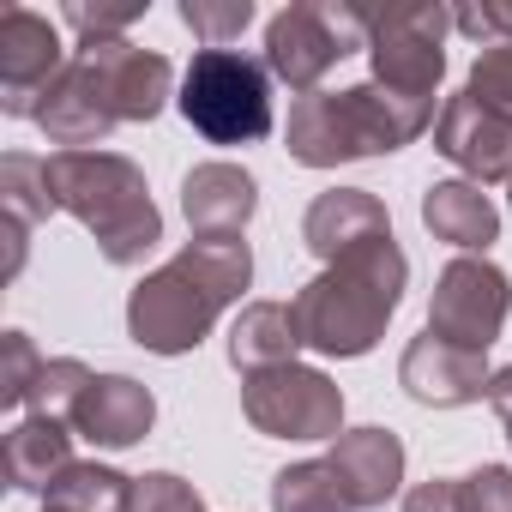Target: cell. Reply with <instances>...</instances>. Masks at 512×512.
<instances>
[{
	"instance_id": "cell-9",
	"label": "cell",
	"mask_w": 512,
	"mask_h": 512,
	"mask_svg": "<svg viewBox=\"0 0 512 512\" xmlns=\"http://www.w3.org/2000/svg\"><path fill=\"white\" fill-rule=\"evenodd\" d=\"M506 314H512V284L482 253H458L434 278V296H428V332L434 338L464 344V350H488L506 332Z\"/></svg>"
},
{
	"instance_id": "cell-26",
	"label": "cell",
	"mask_w": 512,
	"mask_h": 512,
	"mask_svg": "<svg viewBox=\"0 0 512 512\" xmlns=\"http://www.w3.org/2000/svg\"><path fill=\"white\" fill-rule=\"evenodd\" d=\"M97 374L79 362V356H55V362H43V374H37V392H31V410L37 416H73V404L85 398V386H91Z\"/></svg>"
},
{
	"instance_id": "cell-28",
	"label": "cell",
	"mask_w": 512,
	"mask_h": 512,
	"mask_svg": "<svg viewBox=\"0 0 512 512\" xmlns=\"http://www.w3.org/2000/svg\"><path fill=\"white\" fill-rule=\"evenodd\" d=\"M127 512H205L199 488L175 470H151V476H133L127 488Z\"/></svg>"
},
{
	"instance_id": "cell-21",
	"label": "cell",
	"mask_w": 512,
	"mask_h": 512,
	"mask_svg": "<svg viewBox=\"0 0 512 512\" xmlns=\"http://www.w3.org/2000/svg\"><path fill=\"white\" fill-rule=\"evenodd\" d=\"M296 350H302V326H296L290 302H247L229 326V362L241 380L296 362Z\"/></svg>"
},
{
	"instance_id": "cell-33",
	"label": "cell",
	"mask_w": 512,
	"mask_h": 512,
	"mask_svg": "<svg viewBox=\"0 0 512 512\" xmlns=\"http://www.w3.org/2000/svg\"><path fill=\"white\" fill-rule=\"evenodd\" d=\"M488 404H494V416H500V428H506V440H512V362L494 368V380H488Z\"/></svg>"
},
{
	"instance_id": "cell-22",
	"label": "cell",
	"mask_w": 512,
	"mask_h": 512,
	"mask_svg": "<svg viewBox=\"0 0 512 512\" xmlns=\"http://www.w3.org/2000/svg\"><path fill=\"white\" fill-rule=\"evenodd\" d=\"M49 211H61L55 187H49V157L7 151V157H0V217L37 229V223H49Z\"/></svg>"
},
{
	"instance_id": "cell-1",
	"label": "cell",
	"mask_w": 512,
	"mask_h": 512,
	"mask_svg": "<svg viewBox=\"0 0 512 512\" xmlns=\"http://www.w3.org/2000/svg\"><path fill=\"white\" fill-rule=\"evenodd\" d=\"M253 284V247L241 235H193L169 266L145 272L127 296V338L151 356H187L217 314Z\"/></svg>"
},
{
	"instance_id": "cell-15",
	"label": "cell",
	"mask_w": 512,
	"mask_h": 512,
	"mask_svg": "<svg viewBox=\"0 0 512 512\" xmlns=\"http://www.w3.org/2000/svg\"><path fill=\"white\" fill-rule=\"evenodd\" d=\"M326 464H332V476H338L350 512H374V506H386V500L398 494V482H404V440H398L392 428H344V434L332 440Z\"/></svg>"
},
{
	"instance_id": "cell-7",
	"label": "cell",
	"mask_w": 512,
	"mask_h": 512,
	"mask_svg": "<svg viewBox=\"0 0 512 512\" xmlns=\"http://www.w3.org/2000/svg\"><path fill=\"white\" fill-rule=\"evenodd\" d=\"M446 31L452 7L440 0H416V7H368V61L374 85L410 103H434L446 79Z\"/></svg>"
},
{
	"instance_id": "cell-12",
	"label": "cell",
	"mask_w": 512,
	"mask_h": 512,
	"mask_svg": "<svg viewBox=\"0 0 512 512\" xmlns=\"http://www.w3.org/2000/svg\"><path fill=\"white\" fill-rule=\"evenodd\" d=\"M488 350H464V344H446L434 332L410 338L404 356H398V386L422 404V410H464V404H482L488 398Z\"/></svg>"
},
{
	"instance_id": "cell-3",
	"label": "cell",
	"mask_w": 512,
	"mask_h": 512,
	"mask_svg": "<svg viewBox=\"0 0 512 512\" xmlns=\"http://www.w3.org/2000/svg\"><path fill=\"white\" fill-rule=\"evenodd\" d=\"M434 127V103L392 97L386 85H350V91H314L290 103L284 145L302 169H338L362 157H392L416 145Z\"/></svg>"
},
{
	"instance_id": "cell-23",
	"label": "cell",
	"mask_w": 512,
	"mask_h": 512,
	"mask_svg": "<svg viewBox=\"0 0 512 512\" xmlns=\"http://www.w3.org/2000/svg\"><path fill=\"white\" fill-rule=\"evenodd\" d=\"M127 488H133V476H121L115 464H73L43 500L49 506H61V512H127Z\"/></svg>"
},
{
	"instance_id": "cell-5",
	"label": "cell",
	"mask_w": 512,
	"mask_h": 512,
	"mask_svg": "<svg viewBox=\"0 0 512 512\" xmlns=\"http://www.w3.org/2000/svg\"><path fill=\"white\" fill-rule=\"evenodd\" d=\"M175 103L205 145H253L272 133V67L241 49H199Z\"/></svg>"
},
{
	"instance_id": "cell-17",
	"label": "cell",
	"mask_w": 512,
	"mask_h": 512,
	"mask_svg": "<svg viewBox=\"0 0 512 512\" xmlns=\"http://www.w3.org/2000/svg\"><path fill=\"white\" fill-rule=\"evenodd\" d=\"M37 127H43V133H49V145H61V151H97L121 121H115V109H109L103 85L91 79V67L73 55V67H67V73L55 79V91L43 97Z\"/></svg>"
},
{
	"instance_id": "cell-34",
	"label": "cell",
	"mask_w": 512,
	"mask_h": 512,
	"mask_svg": "<svg viewBox=\"0 0 512 512\" xmlns=\"http://www.w3.org/2000/svg\"><path fill=\"white\" fill-rule=\"evenodd\" d=\"M0 229H7V278H19L25 272V241H31V229L13 223V217H0Z\"/></svg>"
},
{
	"instance_id": "cell-19",
	"label": "cell",
	"mask_w": 512,
	"mask_h": 512,
	"mask_svg": "<svg viewBox=\"0 0 512 512\" xmlns=\"http://www.w3.org/2000/svg\"><path fill=\"white\" fill-rule=\"evenodd\" d=\"M73 422H61V416H19L13 422V434H7V452H0V464H7V482L19 488V494H49L79 458H73V434H67Z\"/></svg>"
},
{
	"instance_id": "cell-25",
	"label": "cell",
	"mask_w": 512,
	"mask_h": 512,
	"mask_svg": "<svg viewBox=\"0 0 512 512\" xmlns=\"http://www.w3.org/2000/svg\"><path fill=\"white\" fill-rule=\"evenodd\" d=\"M181 25L205 49H229L253 25V0H181Z\"/></svg>"
},
{
	"instance_id": "cell-8",
	"label": "cell",
	"mask_w": 512,
	"mask_h": 512,
	"mask_svg": "<svg viewBox=\"0 0 512 512\" xmlns=\"http://www.w3.org/2000/svg\"><path fill=\"white\" fill-rule=\"evenodd\" d=\"M241 416L266 440H338L344 434V392L332 374L284 362L241 380Z\"/></svg>"
},
{
	"instance_id": "cell-31",
	"label": "cell",
	"mask_w": 512,
	"mask_h": 512,
	"mask_svg": "<svg viewBox=\"0 0 512 512\" xmlns=\"http://www.w3.org/2000/svg\"><path fill=\"white\" fill-rule=\"evenodd\" d=\"M458 512H512V470L476 464L470 476H458Z\"/></svg>"
},
{
	"instance_id": "cell-32",
	"label": "cell",
	"mask_w": 512,
	"mask_h": 512,
	"mask_svg": "<svg viewBox=\"0 0 512 512\" xmlns=\"http://www.w3.org/2000/svg\"><path fill=\"white\" fill-rule=\"evenodd\" d=\"M404 512H458V476H428L404 494Z\"/></svg>"
},
{
	"instance_id": "cell-27",
	"label": "cell",
	"mask_w": 512,
	"mask_h": 512,
	"mask_svg": "<svg viewBox=\"0 0 512 512\" xmlns=\"http://www.w3.org/2000/svg\"><path fill=\"white\" fill-rule=\"evenodd\" d=\"M37 374H43V356L25 332H0V404L7 410H25L31 392H37Z\"/></svg>"
},
{
	"instance_id": "cell-35",
	"label": "cell",
	"mask_w": 512,
	"mask_h": 512,
	"mask_svg": "<svg viewBox=\"0 0 512 512\" xmlns=\"http://www.w3.org/2000/svg\"><path fill=\"white\" fill-rule=\"evenodd\" d=\"M43 512H61V506H49V500H43Z\"/></svg>"
},
{
	"instance_id": "cell-10",
	"label": "cell",
	"mask_w": 512,
	"mask_h": 512,
	"mask_svg": "<svg viewBox=\"0 0 512 512\" xmlns=\"http://www.w3.org/2000/svg\"><path fill=\"white\" fill-rule=\"evenodd\" d=\"M67 49H61V31L55 19L31 13V7H7L0 13V109L7 115H31L43 109V97L55 91V79L67 73Z\"/></svg>"
},
{
	"instance_id": "cell-24",
	"label": "cell",
	"mask_w": 512,
	"mask_h": 512,
	"mask_svg": "<svg viewBox=\"0 0 512 512\" xmlns=\"http://www.w3.org/2000/svg\"><path fill=\"white\" fill-rule=\"evenodd\" d=\"M272 512H350L326 458H302L272 476Z\"/></svg>"
},
{
	"instance_id": "cell-18",
	"label": "cell",
	"mask_w": 512,
	"mask_h": 512,
	"mask_svg": "<svg viewBox=\"0 0 512 512\" xmlns=\"http://www.w3.org/2000/svg\"><path fill=\"white\" fill-rule=\"evenodd\" d=\"M181 211L193 223V235H241L247 217L260 211V181L241 163H193L181 181Z\"/></svg>"
},
{
	"instance_id": "cell-20",
	"label": "cell",
	"mask_w": 512,
	"mask_h": 512,
	"mask_svg": "<svg viewBox=\"0 0 512 512\" xmlns=\"http://www.w3.org/2000/svg\"><path fill=\"white\" fill-rule=\"evenodd\" d=\"M422 229L458 253H488V241H500V211L476 181H434L422 193Z\"/></svg>"
},
{
	"instance_id": "cell-4",
	"label": "cell",
	"mask_w": 512,
	"mask_h": 512,
	"mask_svg": "<svg viewBox=\"0 0 512 512\" xmlns=\"http://www.w3.org/2000/svg\"><path fill=\"white\" fill-rule=\"evenodd\" d=\"M49 187L55 205L97 235V253L109 266H139L163 241V211L145 187V169L121 151H55Z\"/></svg>"
},
{
	"instance_id": "cell-16",
	"label": "cell",
	"mask_w": 512,
	"mask_h": 512,
	"mask_svg": "<svg viewBox=\"0 0 512 512\" xmlns=\"http://www.w3.org/2000/svg\"><path fill=\"white\" fill-rule=\"evenodd\" d=\"M386 235H392V211L368 187H326V193H314V205L302 217V241L326 266L368 247V241H386Z\"/></svg>"
},
{
	"instance_id": "cell-13",
	"label": "cell",
	"mask_w": 512,
	"mask_h": 512,
	"mask_svg": "<svg viewBox=\"0 0 512 512\" xmlns=\"http://www.w3.org/2000/svg\"><path fill=\"white\" fill-rule=\"evenodd\" d=\"M79 61L91 67V79L103 85L115 121H157L169 91H175V73L157 49H139V43H79Z\"/></svg>"
},
{
	"instance_id": "cell-6",
	"label": "cell",
	"mask_w": 512,
	"mask_h": 512,
	"mask_svg": "<svg viewBox=\"0 0 512 512\" xmlns=\"http://www.w3.org/2000/svg\"><path fill=\"white\" fill-rule=\"evenodd\" d=\"M356 49H368V7H344V0H296L266 25V67L296 97H314L320 79Z\"/></svg>"
},
{
	"instance_id": "cell-29",
	"label": "cell",
	"mask_w": 512,
	"mask_h": 512,
	"mask_svg": "<svg viewBox=\"0 0 512 512\" xmlns=\"http://www.w3.org/2000/svg\"><path fill=\"white\" fill-rule=\"evenodd\" d=\"M464 91H470L476 103H488V109L512 115V43L476 49V61H470V79H464Z\"/></svg>"
},
{
	"instance_id": "cell-2",
	"label": "cell",
	"mask_w": 512,
	"mask_h": 512,
	"mask_svg": "<svg viewBox=\"0 0 512 512\" xmlns=\"http://www.w3.org/2000/svg\"><path fill=\"white\" fill-rule=\"evenodd\" d=\"M404 284H410V260H404V247L392 235L332 260L290 302L296 326H302V344L320 350V356H338V362L368 356L386 338V320L398 314Z\"/></svg>"
},
{
	"instance_id": "cell-11",
	"label": "cell",
	"mask_w": 512,
	"mask_h": 512,
	"mask_svg": "<svg viewBox=\"0 0 512 512\" xmlns=\"http://www.w3.org/2000/svg\"><path fill=\"white\" fill-rule=\"evenodd\" d=\"M434 151L476 187L512 181V115L476 103L470 91H452L434 115Z\"/></svg>"
},
{
	"instance_id": "cell-14",
	"label": "cell",
	"mask_w": 512,
	"mask_h": 512,
	"mask_svg": "<svg viewBox=\"0 0 512 512\" xmlns=\"http://www.w3.org/2000/svg\"><path fill=\"white\" fill-rule=\"evenodd\" d=\"M73 434H85L91 446H103V452H127V446H139L145 434H151V422H157V398H151V386H139L133 374H97L91 386H85V398L73 404Z\"/></svg>"
},
{
	"instance_id": "cell-36",
	"label": "cell",
	"mask_w": 512,
	"mask_h": 512,
	"mask_svg": "<svg viewBox=\"0 0 512 512\" xmlns=\"http://www.w3.org/2000/svg\"><path fill=\"white\" fill-rule=\"evenodd\" d=\"M506 187H512V181H506Z\"/></svg>"
},
{
	"instance_id": "cell-30",
	"label": "cell",
	"mask_w": 512,
	"mask_h": 512,
	"mask_svg": "<svg viewBox=\"0 0 512 512\" xmlns=\"http://www.w3.org/2000/svg\"><path fill=\"white\" fill-rule=\"evenodd\" d=\"M85 43H121V31L133 19H145V0H121V7H85V0H73V7L61 13Z\"/></svg>"
}]
</instances>
